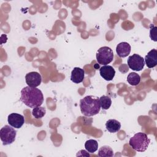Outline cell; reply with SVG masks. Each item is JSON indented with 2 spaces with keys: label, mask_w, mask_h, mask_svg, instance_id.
Instances as JSON below:
<instances>
[{
  "label": "cell",
  "mask_w": 157,
  "mask_h": 157,
  "mask_svg": "<svg viewBox=\"0 0 157 157\" xmlns=\"http://www.w3.org/2000/svg\"><path fill=\"white\" fill-rule=\"evenodd\" d=\"M129 67L135 71H140L145 65L144 58L138 54H133L129 56L127 60Z\"/></svg>",
  "instance_id": "6"
},
{
  "label": "cell",
  "mask_w": 157,
  "mask_h": 157,
  "mask_svg": "<svg viewBox=\"0 0 157 157\" xmlns=\"http://www.w3.org/2000/svg\"><path fill=\"white\" fill-rule=\"evenodd\" d=\"M105 128L110 132L115 133L120 131L121 128V123L117 120L110 119L106 121Z\"/></svg>",
  "instance_id": "13"
},
{
  "label": "cell",
  "mask_w": 157,
  "mask_h": 157,
  "mask_svg": "<svg viewBox=\"0 0 157 157\" xmlns=\"http://www.w3.org/2000/svg\"><path fill=\"white\" fill-rule=\"evenodd\" d=\"M113 52L109 47L99 48L96 53V61L101 65H107L113 59Z\"/></svg>",
  "instance_id": "4"
},
{
  "label": "cell",
  "mask_w": 157,
  "mask_h": 157,
  "mask_svg": "<svg viewBox=\"0 0 157 157\" xmlns=\"http://www.w3.org/2000/svg\"><path fill=\"white\" fill-rule=\"evenodd\" d=\"M26 83L29 86L37 87L42 82V77L37 72H30L25 75Z\"/></svg>",
  "instance_id": "7"
},
{
  "label": "cell",
  "mask_w": 157,
  "mask_h": 157,
  "mask_svg": "<svg viewBox=\"0 0 157 157\" xmlns=\"http://www.w3.org/2000/svg\"><path fill=\"white\" fill-rule=\"evenodd\" d=\"M7 121L11 126L18 129L23 125L25 123V118L22 115L12 113L9 115Z\"/></svg>",
  "instance_id": "8"
},
{
  "label": "cell",
  "mask_w": 157,
  "mask_h": 157,
  "mask_svg": "<svg viewBox=\"0 0 157 157\" xmlns=\"http://www.w3.org/2000/svg\"><path fill=\"white\" fill-rule=\"evenodd\" d=\"M127 81L131 85L137 86L140 82V77L136 72H131L128 75Z\"/></svg>",
  "instance_id": "16"
},
{
  "label": "cell",
  "mask_w": 157,
  "mask_h": 157,
  "mask_svg": "<svg viewBox=\"0 0 157 157\" xmlns=\"http://www.w3.org/2000/svg\"><path fill=\"white\" fill-rule=\"evenodd\" d=\"M86 150L90 153H94L98 148V142L94 139H89L85 144Z\"/></svg>",
  "instance_id": "14"
},
{
  "label": "cell",
  "mask_w": 157,
  "mask_h": 157,
  "mask_svg": "<svg viewBox=\"0 0 157 157\" xmlns=\"http://www.w3.org/2000/svg\"><path fill=\"white\" fill-rule=\"evenodd\" d=\"M150 37L153 41H157V27L153 24L150 25Z\"/></svg>",
  "instance_id": "19"
},
{
  "label": "cell",
  "mask_w": 157,
  "mask_h": 157,
  "mask_svg": "<svg viewBox=\"0 0 157 157\" xmlns=\"http://www.w3.org/2000/svg\"><path fill=\"white\" fill-rule=\"evenodd\" d=\"M145 64L148 68H153L157 65V50H151L144 58Z\"/></svg>",
  "instance_id": "11"
},
{
  "label": "cell",
  "mask_w": 157,
  "mask_h": 157,
  "mask_svg": "<svg viewBox=\"0 0 157 157\" xmlns=\"http://www.w3.org/2000/svg\"><path fill=\"white\" fill-rule=\"evenodd\" d=\"M150 142V139L144 132H137L135 134L129 141V145L136 151L139 152L145 151Z\"/></svg>",
  "instance_id": "3"
},
{
  "label": "cell",
  "mask_w": 157,
  "mask_h": 157,
  "mask_svg": "<svg viewBox=\"0 0 157 157\" xmlns=\"http://www.w3.org/2000/svg\"><path fill=\"white\" fill-rule=\"evenodd\" d=\"M99 73L105 80L110 81L115 75V71L112 66L104 65L99 69Z\"/></svg>",
  "instance_id": "9"
},
{
  "label": "cell",
  "mask_w": 157,
  "mask_h": 157,
  "mask_svg": "<svg viewBox=\"0 0 157 157\" xmlns=\"http://www.w3.org/2000/svg\"><path fill=\"white\" fill-rule=\"evenodd\" d=\"M85 77V71L78 67H75L71 72V80L75 83H80L83 82Z\"/></svg>",
  "instance_id": "12"
},
{
  "label": "cell",
  "mask_w": 157,
  "mask_h": 157,
  "mask_svg": "<svg viewBox=\"0 0 157 157\" xmlns=\"http://www.w3.org/2000/svg\"><path fill=\"white\" fill-rule=\"evenodd\" d=\"M17 131L10 125H5L0 130V138L4 145L12 144L16 137Z\"/></svg>",
  "instance_id": "5"
},
{
  "label": "cell",
  "mask_w": 157,
  "mask_h": 157,
  "mask_svg": "<svg viewBox=\"0 0 157 157\" xmlns=\"http://www.w3.org/2000/svg\"><path fill=\"white\" fill-rule=\"evenodd\" d=\"M131 47L129 44L126 42H122L118 44L116 47L117 55L120 58L126 57L131 52Z\"/></svg>",
  "instance_id": "10"
},
{
  "label": "cell",
  "mask_w": 157,
  "mask_h": 157,
  "mask_svg": "<svg viewBox=\"0 0 157 157\" xmlns=\"http://www.w3.org/2000/svg\"><path fill=\"white\" fill-rule=\"evenodd\" d=\"M45 113H46L45 108L41 106L33 108L32 110V115L35 118H37V119L42 118L43 117H44V115H45Z\"/></svg>",
  "instance_id": "18"
},
{
  "label": "cell",
  "mask_w": 157,
  "mask_h": 157,
  "mask_svg": "<svg viewBox=\"0 0 157 157\" xmlns=\"http://www.w3.org/2000/svg\"><path fill=\"white\" fill-rule=\"evenodd\" d=\"M88 156V157H89L90 155V154L88 153V152H87L86 150H80V151L77 153V156Z\"/></svg>",
  "instance_id": "20"
},
{
  "label": "cell",
  "mask_w": 157,
  "mask_h": 157,
  "mask_svg": "<svg viewBox=\"0 0 157 157\" xmlns=\"http://www.w3.org/2000/svg\"><path fill=\"white\" fill-rule=\"evenodd\" d=\"M99 102L101 108L103 110L109 109L112 104L111 98L109 96L105 95H103L101 98H99Z\"/></svg>",
  "instance_id": "17"
},
{
  "label": "cell",
  "mask_w": 157,
  "mask_h": 157,
  "mask_svg": "<svg viewBox=\"0 0 157 157\" xmlns=\"http://www.w3.org/2000/svg\"><path fill=\"white\" fill-rule=\"evenodd\" d=\"M80 108L82 113L86 117L98 114L101 109L99 98L95 96H86L80 101Z\"/></svg>",
  "instance_id": "2"
},
{
  "label": "cell",
  "mask_w": 157,
  "mask_h": 157,
  "mask_svg": "<svg viewBox=\"0 0 157 157\" xmlns=\"http://www.w3.org/2000/svg\"><path fill=\"white\" fill-rule=\"evenodd\" d=\"M98 155L99 157H112L113 156V151L111 147L104 145L99 148Z\"/></svg>",
  "instance_id": "15"
},
{
  "label": "cell",
  "mask_w": 157,
  "mask_h": 157,
  "mask_svg": "<svg viewBox=\"0 0 157 157\" xmlns=\"http://www.w3.org/2000/svg\"><path fill=\"white\" fill-rule=\"evenodd\" d=\"M20 101L27 107L35 108L42 104L44 96L39 89L28 86L21 90Z\"/></svg>",
  "instance_id": "1"
}]
</instances>
